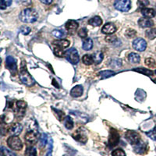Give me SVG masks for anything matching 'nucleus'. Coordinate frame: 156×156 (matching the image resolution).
I'll use <instances>...</instances> for the list:
<instances>
[{"label": "nucleus", "mask_w": 156, "mask_h": 156, "mask_svg": "<svg viewBox=\"0 0 156 156\" xmlns=\"http://www.w3.org/2000/svg\"><path fill=\"white\" fill-rule=\"evenodd\" d=\"M138 5L141 8H145L149 5V0H138Z\"/></svg>", "instance_id": "nucleus-43"}, {"label": "nucleus", "mask_w": 156, "mask_h": 156, "mask_svg": "<svg viewBox=\"0 0 156 156\" xmlns=\"http://www.w3.org/2000/svg\"><path fill=\"white\" fill-rule=\"evenodd\" d=\"M65 56H66V59L72 64L76 65L79 62V54L76 48H72L68 49L65 52Z\"/></svg>", "instance_id": "nucleus-5"}, {"label": "nucleus", "mask_w": 156, "mask_h": 156, "mask_svg": "<svg viewBox=\"0 0 156 156\" xmlns=\"http://www.w3.org/2000/svg\"><path fill=\"white\" fill-rule=\"evenodd\" d=\"M82 61L87 66H90V65L94 63L93 57L91 55H84L83 56V58H82Z\"/></svg>", "instance_id": "nucleus-29"}, {"label": "nucleus", "mask_w": 156, "mask_h": 156, "mask_svg": "<svg viewBox=\"0 0 156 156\" xmlns=\"http://www.w3.org/2000/svg\"><path fill=\"white\" fill-rule=\"evenodd\" d=\"M83 88L81 85H76L70 90V95L73 98H78L83 94Z\"/></svg>", "instance_id": "nucleus-18"}, {"label": "nucleus", "mask_w": 156, "mask_h": 156, "mask_svg": "<svg viewBox=\"0 0 156 156\" xmlns=\"http://www.w3.org/2000/svg\"><path fill=\"white\" fill-rule=\"evenodd\" d=\"M65 27H66V29L69 33H74L76 29L78 28V27H79V24L75 20H69V21L66 22Z\"/></svg>", "instance_id": "nucleus-16"}, {"label": "nucleus", "mask_w": 156, "mask_h": 156, "mask_svg": "<svg viewBox=\"0 0 156 156\" xmlns=\"http://www.w3.org/2000/svg\"><path fill=\"white\" fill-rule=\"evenodd\" d=\"M133 70L142 73V74L147 75V76H152L153 73H154L151 70L145 69V68H136V69H133Z\"/></svg>", "instance_id": "nucleus-31"}, {"label": "nucleus", "mask_w": 156, "mask_h": 156, "mask_svg": "<svg viewBox=\"0 0 156 156\" xmlns=\"http://www.w3.org/2000/svg\"><path fill=\"white\" fill-rule=\"evenodd\" d=\"M5 66L11 72L12 75H16L17 73L16 60L12 56H8L5 60Z\"/></svg>", "instance_id": "nucleus-8"}, {"label": "nucleus", "mask_w": 156, "mask_h": 156, "mask_svg": "<svg viewBox=\"0 0 156 156\" xmlns=\"http://www.w3.org/2000/svg\"><path fill=\"white\" fill-rule=\"evenodd\" d=\"M114 7L121 12H127L131 8V2L130 0H115Z\"/></svg>", "instance_id": "nucleus-4"}, {"label": "nucleus", "mask_w": 156, "mask_h": 156, "mask_svg": "<svg viewBox=\"0 0 156 156\" xmlns=\"http://www.w3.org/2000/svg\"><path fill=\"white\" fill-rule=\"evenodd\" d=\"M141 14L147 18L154 17L156 15V10L151 8H142Z\"/></svg>", "instance_id": "nucleus-19"}, {"label": "nucleus", "mask_w": 156, "mask_h": 156, "mask_svg": "<svg viewBox=\"0 0 156 156\" xmlns=\"http://www.w3.org/2000/svg\"><path fill=\"white\" fill-rule=\"evenodd\" d=\"M119 142V134L116 129H110L109 137H108V145L109 147H115Z\"/></svg>", "instance_id": "nucleus-7"}, {"label": "nucleus", "mask_w": 156, "mask_h": 156, "mask_svg": "<svg viewBox=\"0 0 156 156\" xmlns=\"http://www.w3.org/2000/svg\"><path fill=\"white\" fill-rule=\"evenodd\" d=\"M105 41L107 42H109V43H112V42H115L116 41V39L117 37H115V35H108L105 37Z\"/></svg>", "instance_id": "nucleus-44"}, {"label": "nucleus", "mask_w": 156, "mask_h": 156, "mask_svg": "<svg viewBox=\"0 0 156 156\" xmlns=\"http://www.w3.org/2000/svg\"><path fill=\"white\" fill-rule=\"evenodd\" d=\"M47 140H48L47 135L45 133H43L41 136V138H40V146H41V147H44V146L46 145Z\"/></svg>", "instance_id": "nucleus-38"}, {"label": "nucleus", "mask_w": 156, "mask_h": 156, "mask_svg": "<svg viewBox=\"0 0 156 156\" xmlns=\"http://www.w3.org/2000/svg\"><path fill=\"white\" fill-rule=\"evenodd\" d=\"M88 23L93 27H98L102 23V20L100 16H95L94 17L90 18L88 20Z\"/></svg>", "instance_id": "nucleus-21"}, {"label": "nucleus", "mask_w": 156, "mask_h": 156, "mask_svg": "<svg viewBox=\"0 0 156 156\" xmlns=\"http://www.w3.org/2000/svg\"><path fill=\"white\" fill-rule=\"evenodd\" d=\"M78 35L79 37H82V38H85L87 37V34H88V30L86 27H82L81 29L78 30Z\"/></svg>", "instance_id": "nucleus-36"}, {"label": "nucleus", "mask_w": 156, "mask_h": 156, "mask_svg": "<svg viewBox=\"0 0 156 156\" xmlns=\"http://www.w3.org/2000/svg\"><path fill=\"white\" fill-rule=\"evenodd\" d=\"M133 48L136 51H143L147 48V42H146L144 39L141 38V37H138V38L135 39L134 41H133Z\"/></svg>", "instance_id": "nucleus-10"}, {"label": "nucleus", "mask_w": 156, "mask_h": 156, "mask_svg": "<svg viewBox=\"0 0 156 156\" xmlns=\"http://www.w3.org/2000/svg\"><path fill=\"white\" fill-rule=\"evenodd\" d=\"M116 31V27L114 23H107L103 26L101 32L105 34H112Z\"/></svg>", "instance_id": "nucleus-15"}, {"label": "nucleus", "mask_w": 156, "mask_h": 156, "mask_svg": "<svg viewBox=\"0 0 156 156\" xmlns=\"http://www.w3.org/2000/svg\"><path fill=\"white\" fill-rule=\"evenodd\" d=\"M125 35L128 38H132V37H134L136 35V31L135 30H133V29H128L125 32Z\"/></svg>", "instance_id": "nucleus-37"}, {"label": "nucleus", "mask_w": 156, "mask_h": 156, "mask_svg": "<svg viewBox=\"0 0 156 156\" xmlns=\"http://www.w3.org/2000/svg\"><path fill=\"white\" fill-rule=\"evenodd\" d=\"M112 156H126L124 151L122 149H115L112 152Z\"/></svg>", "instance_id": "nucleus-41"}, {"label": "nucleus", "mask_w": 156, "mask_h": 156, "mask_svg": "<svg viewBox=\"0 0 156 156\" xmlns=\"http://www.w3.org/2000/svg\"><path fill=\"white\" fill-rule=\"evenodd\" d=\"M64 125L66 129H71L73 127V121L71 119L70 116H66L64 118Z\"/></svg>", "instance_id": "nucleus-27"}, {"label": "nucleus", "mask_w": 156, "mask_h": 156, "mask_svg": "<svg viewBox=\"0 0 156 156\" xmlns=\"http://www.w3.org/2000/svg\"><path fill=\"white\" fill-rule=\"evenodd\" d=\"M154 80V82H155V83H156V80Z\"/></svg>", "instance_id": "nucleus-48"}, {"label": "nucleus", "mask_w": 156, "mask_h": 156, "mask_svg": "<svg viewBox=\"0 0 156 156\" xmlns=\"http://www.w3.org/2000/svg\"><path fill=\"white\" fill-rule=\"evenodd\" d=\"M52 44L55 45V46L60 47V48H67L69 45V41L66 39H59V40H56V41H54L52 42Z\"/></svg>", "instance_id": "nucleus-20"}, {"label": "nucleus", "mask_w": 156, "mask_h": 156, "mask_svg": "<svg viewBox=\"0 0 156 156\" xmlns=\"http://www.w3.org/2000/svg\"><path fill=\"white\" fill-rule=\"evenodd\" d=\"M52 34L57 38L62 39L66 36V32L62 29H55V30H52Z\"/></svg>", "instance_id": "nucleus-25"}, {"label": "nucleus", "mask_w": 156, "mask_h": 156, "mask_svg": "<svg viewBox=\"0 0 156 156\" xmlns=\"http://www.w3.org/2000/svg\"><path fill=\"white\" fill-rule=\"evenodd\" d=\"M0 156H16V154L12 151H9L5 147H0Z\"/></svg>", "instance_id": "nucleus-26"}, {"label": "nucleus", "mask_w": 156, "mask_h": 156, "mask_svg": "<svg viewBox=\"0 0 156 156\" xmlns=\"http://www.w3.org/2000/svg\"><path fill=\"white\" fill-rule=\"evenodd\" d=\"M146 149H147L146 144L142 140H140L138 143L134 144V151L137 154H144L146 151Z\"/></svg>", "instance_id": "nucleus-17"}, {"label": "nucleus", "mask_w": 156, "mask_h": 156, "mask_svg": "<svg viewBox=\"0 0 156 156\" xmlns=\"http://www.w3.org/2000/svg\"><path fill=\"white\" fill-rule=\"evenodd\" d=\"M25 140L26 143H27L30 145H33V144H36L38 140V134L37 132L34 131V130H30L25 134Z\"/></svg>", "instance_id": "nucleus-9"}, {"label": "nucleus", "mask_w": 156, "mask_h": 156, "mask_svg": "<svg viewBox=\"0 0 156 156\" xmlns=\"http://www.w3.org/2000/svg\"><path fill=\"white\" fill-rule=\"evenodd\" d=\"M22 130H23V126H22L20 123L19 122H16L12 124L10 127L8 129V132H9V134H11L12 136H18L21 133Z\"/></svg>", "instance_id": "nucleus-12"}, {"label": "nucleus", "mask_w": 156, "mask_h": 156, "mask_svg": "<svg viewBox=\"0 0 156 156\" xmlns=\"http://www.w3.org/2000/svg\"><path fill=\"white\" fill-rule=\"evenodd\" d=\"M144 63L147 66L150 68H155L156 67V62L154 58H147L144 60Z\"/></svg>", "instance_id": "nucleus-35"}, {"label": "nucleus", "mask_w": 156, "mask_h": 156, "mask_svg": "<svg viewBox=\"0 0 156 156\" xmlns=\"http://www.w3.org/2000/svg\"><path fill=\"white\" fill-rule=\"evenodd\" d=\"M52 109H53L54 112L56 113V115H57V118H58V120H62V119H63L64 118H65V114H64L63 112H62L61 110H57L55 109V108H52Z\"/></svg>", "instance_id": "nucleus-39"}, {"label": "nucleus", "mask_w": 156, "mask_h": 156, "mask_svg": "<svg viewBox=\"0 0 156 156\" xmlns=\"http://www.w3.org/2000/svg\"><path fill=\"white\" fill-rule=\"evenodd\" d=\"M20 32H21L23 34L27 35V34H30L31 29H30V27H27V26H22V27H20Z\"/></svg>", "instance_id": "nucleus-42"}, {"label": "nucleus", "mask_w": 156, "mask_h": 156, "mask_svg": "<svg viewBox=\"0 0 156 156\" xmlns=\"http://www.w3.org/2000/svg\"><path fill=\"white\" fill-rule=\"evenodd\" d=\"M72 136L73 137L74 140H76V141H79L80 143H86L87 140V136L86 135V133L81 130V129H77L75 133H73L72 134Z\"/></svg>", "instance_id": "nucleus-11"}, {"label": "nucleus", "mask_w": 156, "mask_h": 156, "mask_svg": "<svg viewBox=\"0 0 156 156\" xmlns=\"http://www.w3.org/2000/svg\"><path fill=\"white\" fill-rule=\"evenodd\" d=\"M54 54H55L56 56L58 57H63L65 55V52L63 51V48H60V47L58 46H55L53 49Z\"/></svg>", "instance_id": "nucleus-34"}, {"label": "nucleus", "mask_w": 156, "mask_h": 156, "mask_svg": "<svg viewBox=\"0 0 156 156\" xmlns=\"http://www.w3.org/2000/svg\"><path fill=\"white\" fill-rule=\"evenodd\" d=\"M12 4V0H0V9H5Z\"/></svg>", "instance_id": "nucleus-33"}, {"label": "nucleus", "mask_w": 156, "mask_h": 156, "mask_svg": "<svg viewBox=\"0 0 156 156\" xmlns=\"http://www.w3.org/2000/svg\"><path fill=\"white\" fill-rule=\"evenodd\" d=\"M20 20L23 23H32L37 21L38 13L34 9H25L20 13Z\"/></svg>", "instance_id": "nucleus-1"}, {"label": "nucleus", "mask_w": 156, "mask_h": 156, "mask_svg": "<svg viewBox=\"0 0 156 156\" xmlns=\"http://www.w3.org/2000/svg\"><path fill=\"white\" fill-rule=\"evenodd\" d=\"M1 62H2V60H1V58H0V64H1Z\"/></svg>", "instance_id": "nucleus-47"}, {"label": "nucleus", "mask_w": 156, "mask_h": 156, "mask_svg": "<svg viewBox=\"0 0 156 156\" xmlns=\"http://www.w3.org/2000/svg\"><path fill=\"white\" fill-rule=\"evenodd\" d=\"M155 116H156V115H155Z\"/></svg>", "instance_id": "nucleus-50"}, {"label": "nucleus", "mask_w": 156, "mask_h": 156, "mask_svg": "<svg viewBox=\"0 0 156 156\" xmlns=\"http://www.w3.org/2000/svg\"><path fill=\"white\" fill-rule=\"evenodd\" d=\"M114 74H115V73L112 70L101 71V72H99V73H98V75H99V76L101 79H106V78L113 76Z\"/></svg>", "instance_id": "nucleus-30"}, {"label": "nucleus", "mask_w": 156, "mask_h": 156, "mask_svg": "<svg viewBox=\"0 0 156 156\" xmlns=\"http://www.w3.org/2000/svg\"><path fill=\"white\" fill-rule=\"evenodd\" d=\"M52 83H53L54 86H55V87H58V83L55 81V79H53V80H52Z\"/></svg>", "instance_id": "nucleus-46"}, {"label": "nucleus", "mask_w": 156, "mask_h": 156, "mask_svg": "<svg viewBox=\"0 0 156 156\" xmlns=\"http://www.w3.org/2000/svg\"><path fill=\"white\" fill-rule=\"evenodd\" d=\"M128 59L131 63H138V62H140V57L138 54L132 52L128 55Z\"/></svg>", "instance_id": "nucleus-23"}, {"label": "nucleus", "mask_w": 156, "mask_h": 156, "mask_svg": "<svg viewBox=\"0 0 156 156\" xmlns=\"http://www.w3.org/2000/svg\"><path fill=\"white\" fill-rule=\"evenodd\" d=\"M145 35L150 40L155 38L156 37V29L155 28H151L147 29L145 31Z\"/></svg>", "instance_id": "nucleus-28"}, {"label": "nucleus", "mask_w": 156, "mask_h": 156, "mask_svg": "<svg viewBox=\"0 0 156 156\" xmlns=\"http://www.w3.org/2000/svg\"><path fill=\"white\" fill-rule=\"evenodd\" d=\"M91 55L93 57L94 63H95L96 65L101 63V61L103 60V53L101 51H96V52L93 53Z\"/></svg>", "instance_id": "nucleus-22"}, {"label": "nucleus", "mask_w": 156, "mask_h": 156, "mask_svg": "<svg viewBox=\"0 0 156 156\" xmlns=\"http://www.w3.org/2000/svg\"><path fill=\"white\" fill-rule=\"evenodd\" d=\"M125 137H126V139L129 144H132V145H134L140 140V134L138 133H136V131H133V130L126 131V134H125Z\"/></svg>", "instance_id": "nucleus-6"}, {"label": "nucleus", "mask_w": 156, "mask_h": 156, "mask_svg": "<svg viewBox=\"0 0 156 156\" xmlns=\"http://www.w3.org/2000/svg\"><path fill=\"white\" fill-rule=\"evenodd\" d=\"M138 25L142 28H146V27H151L154 26V21L151 18L142 17L139 19Z\"/></svg>", "instance_id": "nucleus-13"}, {"label": "nucleus", "mask_w": 156, "mask_h": 156, "mask_svg": "<svg viewBox=\"0 0 156 156\" xmlns=\"http://www.w3.org/2000/svg\"><path fill=\"white\" fill-rule=\"evenodd\" d=\"M19 76L22 83L26 86H27V87H31V86H33L35 83L34 78L32 77L31 75L28 73V71H27V68H26L25 62L23 61L21 64V66H20Z\"/></svg>", "instance_id": "nucleus-2"}, {"label": "nucleus", "mask_w": 156, "mask_h": 156, "mask_svg": "<svg viewBox=\"0 0 156 156\" xmlns=\"http://www.w3.org/2000/svg\"><path fill=\"white\" fill-rule=\"evenodd\" d=\"M7 144L12 150L20 151L23 148V143L17 136H11L7 139Z\"/></svg>", "instance_id": "nucleus-3"}, {"label": "nucleus", "mask_w": 156, "mask_h": 156, "mask_svg": "<svg viewBox=\"0 0 156 156\" xmlns=\"http://www.w3.org/2000/svg\"><path fill=\"white\" fill-rule=\"evenodd\" d=\"M83 49L85 50V51H89L93 47V41L90 38H87L85 39L83 42Z\"/></svg>", "instance_id": "nucleus-24"}, {"label": "nucleus", "mask_w": 156, "mask_h": 156, "mask_svg": "<svg viewBox=\"0 0 156 156\" xmlns=\"http://www.w3.org/2000/svg\"><path fill=\"white\" fill-rule=\"evenodd\" d=\"M42 3L46 4V5H48V4H51L52 2V0H40Z\"/></svg>", "instance_id": "nucleus-45"}, {"label": "nucleus", "mask_w": 156, "mask_h": 156, "mask_svg": "<svg viewBox=\"0 0 156 156\" xmlns=\"http://www.w3.org/2000/svg\"><path fill=\"white\" fill-rule=\"evenodd\" d=\"M146 134H147V136H149L150 138L156 141V127H154V129L150 130V131L147 132Z\"/></svg>", "instance_id": "nucleus-40"}, {"label": "nucleus", "mask_w": 156, "mask_h": 156, "mask_svg": "<svg viewBox=\"0 0 156 156\" xmlns=\"http://www.w3.org/2000/svg\"><path fill=\"white\" fill-rule=\"evenodd\" d=\"M16 106L17 116L23 117V115H24L25 109L27 108V103L23 101H17L16 103Z\"/></svg>", "instance_id": "nucleus-14"}, {"label": "nucleus", "mask_w": 156, "mask_h": 156, "mask_svg": "<svg viewBox=\"0 0 156 156\" xmlns=\"http://www.w3.org/2000/svg\"><path fill=\"white\" fill-rule=\"evenodd\" d=\"M154 73H155V74H156V70H155V71H154Z\"/></svg>", "instance_id": "nucleus-49"}, {"label": "nucleus", "mask_w": 156, "mask_h": 156, "mask_svg": "<svg viewBox=\"0 0 156 156\" xmlns=\"http://www.w3.org/2000/svg\"><path fill=\"white\" fill-rule=\"evenodd\" d=\"M25 155L26 156H37V150L33 146L27 147L25 151Z\"/></svg>", "instance_id": "nucleus-32"}]
</instances>
